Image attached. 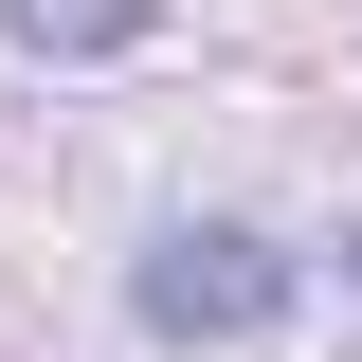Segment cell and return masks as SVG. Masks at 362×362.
Here are the masks:
<instances>
[{
    "label": "cell",
    "mask_w": 362,
    "mask_h": 362,
    "mask_svg": "<svg viewBox=\"0 0 362 362\" xmlns=\"http://www.w3.org/2000/svg\"><path fill=\"white\" fill-rule=\"evenodd\" d=\"M344 290H362V235H344Z\"/></svg>",
    "instance_id": "obj_3"
},
{
    "label": "cell",
    "mask_w": 362,
    "mask_h": 362,
    "mask_svg": "<svg viewBox=\"0 0 362 362\" xmlns=\"http://www.w3.org/2000/svg\"><path fill=\"white\" fill-rule=\"evenodd\" d=\"M145 18H163V0H0V37H18V54H127Z\"/></svg>",
    "instance_id": "obj_2"
},
{
    "label": "cell",
    "mask_w": 362,
    "mask_h": 362,
    "mask_svg": "<svg viewBox=\"0 0 362 362\" xmlns=\"http://www.w3.org/2000/svg\"><path fill=\"white\" fill-rule=\"evenodd\" d=\"M290 290H308V272L272 254L254 218H163L127 254V326L145 344H254V326H290Z\"/></svg>",
    "instance_id": "obj_1"
}]
</instances>
